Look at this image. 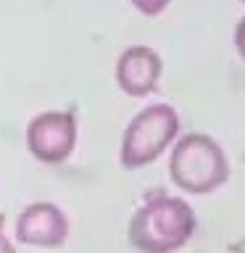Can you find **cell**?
Instances as JSON below:
<instances>
[{
    "label": "cell",
    "instance_id": "obj_6",
    "mask_svg": "<svg viewBox=\"0 0 245 253\" xmlns=\"http://www.w3.org/2000/svg\"><path fill=\"white\" fill-rule=\"evenodd\" d=\"M163 74V61L153 47L132 45L116 61V84L132 98H145L158 87Z\"/></svg>",
    "mask_w": 245,
    "mask_h": 253
},
{
    "label": "cell",
    "instance_id": "obj_10",
    "mask_svg": "<svg viewBox=\"0 0 245 253\" xmlns=\"http://www.w3.org/2000/svg\"><path fill=\"white\" fill-rule=\"evenodd\" d=\"M243 3H245V0H243Z\"/></svg>",
    "mask_w": 245,
    "mask_h": 253
},
{
    "label": "cell",
    "instance_id": "obj_3",
    "mask_svg": "<svg viewBox=\"0 0 245 253\" xmlns=\"http://www.w3.org/2000/svg\"><path fill=\"white\" fill-rule=\"evenodd\" d=\"M179 134V116L169 103H153L132 116L122 137V164L126 169L153 164Z\"/></svg>",
    "mask_w": 245,
    "mask_h": 253
},
{
    "label": "cell",
    "instance_id": "obj_5",
    "mask_svg": "<svg viewBox=\"0 0 245 253\" xmlns=\"http://www.w3.org/2000/svg\"><path fill=\"white\" fill-rule=\"evenodd\" d=\"M69 237V219L55 203H29L16 219V240L35 248H58Z\"/></svg>",
    "mask_w": 245,
    "mask_h": 253
},
{
    "label": "cell",
    "instance_id": "obj_1",
    "mask_svg": "<svg viewBox=\"0 0 245 253\" xmlns=\"http://www.w3.org/2000/svg\"><path fill=\"white\" fill-rule=\"evenodd\" d=\"M195 213L187 201L174 195H148L129 219V243L140 253L179 251L195 235Z\"/></svg>",
    "mask_w": 245,
    "mask_h": 253
},
{
    "label": "cell",
    "instance_id": "obj_7",
    "mask_svg": "<svg viewBox=\"0 0 245 253\" xmlns=\"http://www.w3.org/2000/svg\"><path fill=\"white\" fill-rule=\"evenodd\" d=\"M129 3L137 8L140 13H145V16H158L171 0H129Z\"/></svg>",
    "mask_w": 245,
    "mask_h": 253
},
{
    "label": "cell",
    "instance_id": "obj_8",
    "mask_svg": "<svg viewBox=\"0 0 245 253\" xmlns=\"http://www.w3.org/2000/svg\"><path fill=\"white\" fill-rule=\"evenodd\" d=\"M235 47H237V53H240V58H245V16L235 27Z\"/></svg>",
    "mask_w": 245,
    "mask_h": 253
},
{
    "label": "cell",
    "instance_id": "obj_2",
    "mask_svg": "<svg viewBox=\"0 0 245 253\" xmlns=\"http://www.w3.org/2000/svg\"><path fill=\"white\" fill-rule=\"evenodd\" d=\"M169 177L179 190L193 195H208L229 177L224 148L211 134L190 132L174 142L169 156Z\"/></svg>",
    "mask_w": 245,
    "mask_h": 253
},
{
    "label": "cell",
    "instance_id": "obj_9",
    "mask_svg": "<svg viewBox=\"0 0 245 253\" xmlns=\"http://www.w3.org/2000/svg\"><path fill=\"white\" fill-rule=\"evenodd\" d=\"M0 253H16L13 243L5 237V216L0 213Z\"/></svg>",
    "mask_w": 245,
    "mask_h": 253
},
{
    "label": "cell",
    "instance_id": "obj_4",
    "mask_svg": "<svg viewBox=\"0 0 245 253\" xmlns=\"http://www.w3.org/2000/svg\"><path fill=\"white\" fill-rule=\"evenodd\" d=\"M77 119L71 111H45L27 126V148L42 164H61L74 153Z\"/></svg>",
    "mask_w": 245,
    "mask_h": 253
}]
</instances>
